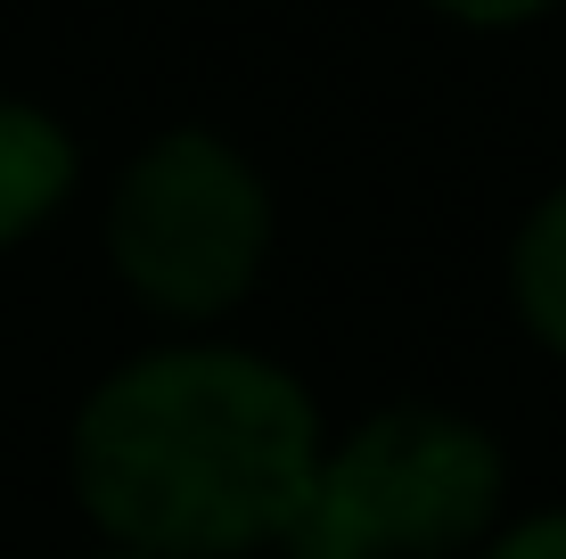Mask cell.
I'll list each match as a JSON object with an SVG mask.
<instances>
[{
	"label": "cell",
	"mask_w": 566,
	"mask_h": 559,
	"mask_svg": "<svg viewBox=\"0 0 566 559\" xmlns=\"http://www.w3.org/2000/svg\"><path fill=\"white\" fill-rule=\"evenodd\" d=\"M427 9H443V17H452V25L501 33V25H534V17H551L558 0H427Z\"/></svg>",
	"instance_id": "7"
},
{
	"label": "cell",
	"mask_w": 566,
	"mask_h": 559,
	"mask_svg": "<svg viewBox=\"0 0 566 559\" xmlns=\"http://www.w3.org/2000/svg\"><path fill=\"white\" fill-rule=\"evenodd\" d=\"M107 256L165 321H222L271 256V189L222 132H156L107 206Z\"/></svg>",
	"instance_id": "3"
},
{
	"label": "cell",
	"mask_w": 566,
	"mask_h": 559,
	"mask_svg": "<svg viewBox=\"0 0 566 559\" xmlns=\"http://www.w3.org/2000/svg\"><path fill=\"white\" fill-rule=\"evenodd\" d=\"M510 288H517V313L551 354L566 362V189L534 206L517 222V247H510Z\"/></svg>",
	"instance_id": "5"
},
{
	"label": "cell",
	"mask_w": 566,
	"mask_h": 559,
	"mask_svg": "<svg viewBox=\"0 0 566 559\" xmlns=\"http://www.w3.org/2000/svg\"><path fill=\"white\" fill-rule=\"evenodd\" d=\"M321 403L296 371L247 345H165L99 379L74 420V494L115 551L239 559L287 544Z\"/></svg>",
	"instance_id": "1"
},
{
	"label": "cell",
	"mask_w": 566,
	"mask_h": 559,
	"mask_svg": "<svg viewBox=\"0 0 566 559\" xmlns=\"http://www.w3.org/2000/svg\"><path fill=\"white\" fill-rule=\"evenodd\" d=\"M510 460L460 412L395 403L345 445H321L312 494L280 551L296 559H452L501 518Z\"/></svg>",
	"instance_id": "2"
},
{
	"label": "cell",
	"mask_w": 566,
	"mask_h": 559,
	"mask_svg": "<svg viewBox=\"0 0 566 559\" xmlns=\"http://www.w3.org/2000/svg\"><path fill=\"white\" fill-rule=\"evenodd\" d=\"M66 189H74L66 124L42 115V107H25V100H0V247L25 239Z\"/></svg>",
	"instance_id": "4"
},
{
	"label": "cell",
	"mask_w": 566,
	"mask_h": 559,
	"mask_svg": "<svg viewBox=\"0 0 566 559\" xmlns=\"http://www.w3.org/2000/svg\"><path fill=\"white\" fill-rule=\"evenodd\" d=\"M484 559H566V510H534L510 535H493Z\"/></svg>",
	"instance_id": "6"
},
{
	"label": "cell",
	"mask_w": 566,
	"mask_h": 559,
	"mask_svg": "<svg viewBox=\"0 0 566 559\" xmlns=\"http://www.w3.org/2000/svg\"><path fill=\"white\" fill-rule=\"evenodd\" d=\"M99 559H148V551H99Z\"/></svg>",
	"instance_id": "8"
}]
</instances>
